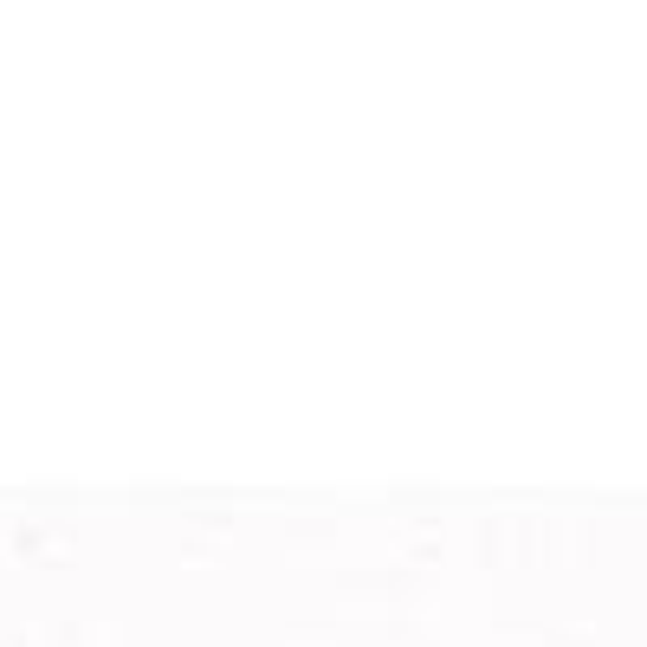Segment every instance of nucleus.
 I'll list each match as a JSON object with an SVG mask.
<instances>
[]
</instances>
